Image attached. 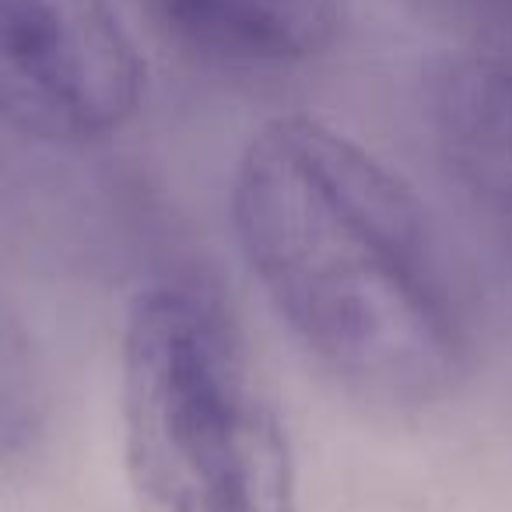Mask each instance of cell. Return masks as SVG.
<instances>
[{"label":"cell","instance_id":"obj_1","mask_svg":"<svg viewBox=\"0 0 512 512\" xmlns=\"http://www.w3.org/2000/svg\"><path fill=\"white\" fill-rule=\"evenodd\" d=\"M232 225L256 285L348 393L421 411L467 372V323L418 197L372 151L313 116L249 137Z\"/></svg>","mask_w":512,"mask_h":512},{"label":"cell","instance_id":"obj_2","mask_svg":"<svg viewBox=\"0 0 512 512\" xmlns=\"http://www.w3.org/2000/svg\"><path fill=\"white\" fill-rule=\"evenodd\" d=\"M123 467L137 512H299L285 418L218 292L162 278L120 348Z\"/></svg>","mask_w":512,"mask_h":512},{"label":"cell","instance_id":"obj_3","mask_svg":"<svg viewBox=\"0 0 512 512\" xmlns=\"http://www.w3.org/2000/svg\"><path fill=\"white\" fill-rule=\"evenodd\" d=\"M144 67L109 0H0V127L81 148L141 106Z\"/></svg>","mask_w":512,"mask_h":512},{"label":"cell","instance_id":"obj_4","mask_svg":"<svg viewBox=\"0 0 512 512\" xmlns=\"http://www.w3.org/2000/svg\"><path fill=\"white\" fill-rule=\"evenodd\" d=\"M425 113L449 169L512 225V67L491 57L439 60L425 81Z\"/></svg>","mask_w":512,"mask_h":512},{"label":"cell","instance_id":"obj_5","mask_svg":"<svg viewBox=\"0 0 512 512\" xmlns=\"http://www.w3.org/2000/svg\"><path fill=\"white\" fill-rule=\"evenodd\" d=\"M197 53L235 67L306 64L330 46L341 0H151Z\"/></svg>","mask_w":512,"mask_h":512},{"label":"cell","instance_id":"obj_6","mask_svg":"<svg viewBox=\"0 0 512 512\" xmlns=\"http://www.w3.org/2000/svg\"><path fill=\"white\" fill-rule=\"evenodd\" d=\"M36 432V376L15 316L0 299V460L25 446Z\"/></svg>","mask_w":512,"mask_h":512}]
</instances>
